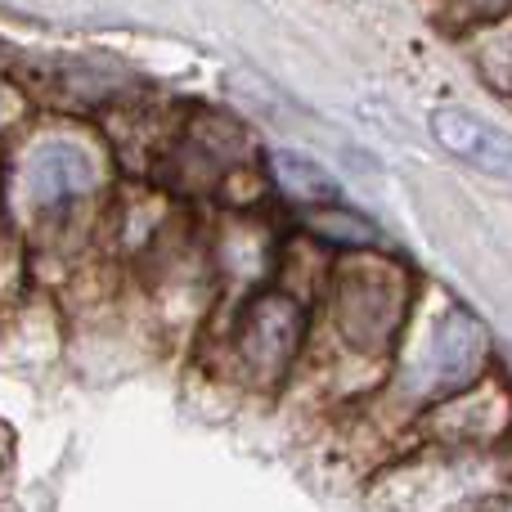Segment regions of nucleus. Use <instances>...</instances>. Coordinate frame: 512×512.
Masks as SVG:
<instances>
[{"label":"nucleus","instance_id":"8","mask_svg":"<svg viewBox=\"0 0 512 512\" xmlns=\"http://www.w3.org/2000/svg\"><path fill=\"white\" fill-rule=\"evenodd\" d=\"M9 113H14V95H9V90L0 86V126L9 122Z\"/></svg>","mask_w":512,"mask_h":512},{"label":"nucleus","instance_id":"6","mask_svg":"<svg viewBox=\"0 0 512 512\" xmlns=\"http://www.w3.org/2000/svg\"><path fill=\"white\" fill-rule=\"evenodd\" d=\"M270 176L274 185L283 189L288 198H297V203H306L310 212H315L319 203H337V180L328 176L324 162L306 158V153H292V149H274L270 153Z\"/></svg>","mask_w":512,"mask_h":512},{"label":"nucleus","instance_id":"2","mask_svg":"<svg viewBox=\"0 0 512 512\" xmlns=\"http://www.w3.org/2000/svg\"><path fill=\"white\" fill-rule=\"evenodd\" d=\"M301 333H306V315H301V306L288 292H265L243 310L239 360L256 387H270V382H279L288 373L292 355L301 346Z\"/></svg>","mask_w":512,"mask_h":512},{"label":"nucleus","instance_id":"1","mask_svg":"<svg viewBox=\"0 0 512 512\" xmlns=\"http://www.w3.org/2000/svg\"><path fill=\"white\" fill-rule=\"evenodd\" d=\"M409 310V274L387 256H355L337 283V324L360 351H382Z\"/></svg>","mask_w":512,"mask_h":512},{"label":"nucleus","instance_id":"7","mask_svg":"<svg viewBox=\"0 0 512 512\" xmlns=\"http://www.w3.org/2000/svg\"><path fill=\"white\" fill-rule=\"evenodd\" d=\"M310 230L324 234L337 248H378L382 230L373 221H364L360 212H346V207H328V212H310Z\"/></svg>","mask_w":512,"mask_h":512},{"label":"nucleus","instance_id":"9","mask_svg":"<svg viewBox=\"0 0 512 512\" xmlns=\"http://www.w3.org/2000/svg\"><path fill=\"white\" fill-rule=\"evenodd\" d=\"M508 512H512V508H508Z\"/></svg>","mask_w":512,"mask_h":512},{"label":"nucleus","instance_id":"5","mask_svg":"<svg viewBox=\"0 0 512 512\" xmlns=\"http://www.w3.org/2000/svg\"><path fill=\"white\" fill-rule=\"evenodd\" d=\"M432 135L441 140V149H450L454 158L481 167L486 176L512 180V135L499 126L481 122L468 108H436L432 113Z\"/></svg>","mask_w":512,"mask_h":512},{"label":"nucleus","instance_id":"4","mask_svg":"<svg viewBox=\"0 0 512 512\" xmlns=\"http://www.w3.org/2000/svg\"><path fill=\"white\" fill-rule=\"evenodd\" d=\"M95 180H99L95 158L72 140H45L27 153L23 189L36 207H54V203H68V198L90 194Z\"/></svg>","mask_w":512,"mask_h":512},{"label":"nucleus","instance_id":"3","mask_svg":"<svg viewBox=\"0 0 512 512\" xmlns=\"http://www.w3.org/2000/svg\"><path fill=\"white\" fill-rule=\"evenodd\" d=\"M486 351H490V342H486L481 319L463 306L445 310L432 333V351H427V382H432V391H445V396L463 391L486 369Z\"/></svg>","mask_w":512,"mask_h":512}]
</instances>
